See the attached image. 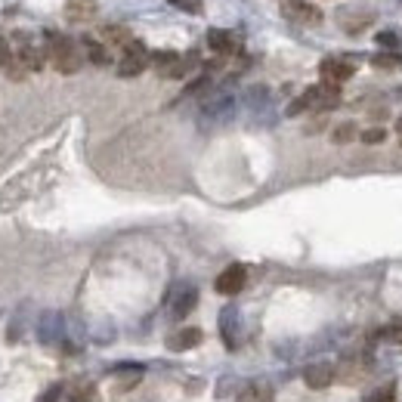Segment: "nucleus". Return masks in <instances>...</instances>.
Returning <instances> with one entry per match:
<instances>
[{
	"label": "nucleus",
	"instance_id": "nucleus-1",
	"mask_svg": "<svg viewBox=\"0 0 402 402\" xmlns=\"http://www.w3.org/2000/svg\"><path fill=\"white\" fill-rule=\"evenodd\" d=\"M47 59L56 66V71L62 75H75L77 68L84 66V56L77 44L66 34H56V31H47Z\"/></svg>",
	"mask_w": 402,
	"mask_h": 402
},
{
	"label": "nucleus",
	"instance_id": "nucleus-18",
	"mask_svg": "<svg viewBox=\"0 0 402 402\" xmlns=\"http://www.w3.org/2000/svg\"><path fill=\"white\" fill-rule=\"evenodd\" d=\"M371 66L380 71H396V68H402V56L399 53H378V56H371Z\"/></svg>",
	"mask_w": 402,
	"mask_h": 402
},
{
	"label": "nucleus",
	"instance_id": "nucleus-2",
	"mask_svg": "<svg viewBox=\"0 0 402 402\" xmlns=\"http://www.w3.org/2000/svg\"><path fill=\"white\" fill-rule=\"evenodd\" d=\"M337 103H341V87H334V84H315V87H310L304 96H297L288 105V114L294 118V114H300V112H306V109L328 112V109H334Z\"/></svg>",
	"mask_w": 402,
	"mask_h": 402
},
{
	"label": "nucleus",
	"instance_id": "nucleus-6",
	"mask_svg": "<svg viewBox=\"0 0 402 402\" xmlns=\"http://www.w3.org/2000/svg\"><path fill=\"white\" fill-rule=\"evenodd\" d=\"M334 375H337L334 365H332V362H325V359H319V362L306 365V371H304V384L310 387V390H328V387L334 384Z\"/></svg>",
	"mask_w": 402,
	"mask_h": 402
},
{
	"label": "nucleus",
	"instance_id": "nucleus-11",
	"mask_svg": "<svg viewBox=\"0 0 402 402\" xmlns=\"http://www.w3.org/2000/svg\"><path fill=\"white\" fill-rule=\"evenodd\" d=\"M93 16H96V0H68L66 3L68 22H87Z\"/></svg>",
	"mask_w": 402,
	"mask_h": 402
},
{
	"label": "nucleus",
	"instance_id": "nucleus-15",
	"mask_svg": "<svg viewBox=\"0 0 402 402\" xmlns=\"http://www.w3.org/2000/svg\"><path fill=\"white\" fill-rule=\"evenodd\" d=\"M81 47L93 66H109V50H105V44H99L96 38H81Z\"/></svg>",
	"mask_w": 402,
	"mask_h": 402
},
{
	"label": "nucleus",
	"instance_id": "nucleus-7",
	"mask_svg": "<svg viewBox=\"0 0 402 402\" xmlns=\"http://www.w3.org/2000/svg\"><path fill=\"white\" fill-rule=\"evenodd\" d=\"M245 282H248V269L241 267V263H232V267H226L217 276L214 288H217L220 294H226V297H232V294H239L241 288H245Z\"/></svg>",
	"mask_w": 402,
	"mask_h": 402
},
{
	"label": "nucleus",
	"instance_id": "nucleus-13",
	"mask_svg": "<svg viewBox=\"0 0 402 402\" xmlns=\"http://www.w3.org/2000/svg\"><path fill=\"white\" fill-rule=\"evenodd\" d=\"M269 399H272V387L263 384V380H251L239 393V402H269Z\"/></svg>",
	"mask_w": 402,
	"mask_h": 402
},
{
	"label": "nucleus",
	"instance_id": "nucleus-10",
	"mask_svg": "<svg viewBox=\"0 0 402 402\" xmlns=\"http://www.w3.org/2000/svg\"><path fill=\"white\" fill-rule=\"evenodd\" d=\"M204 341V332L201 328H179L168 337V350H174V353H186V350L198 347V343Z\"/></svg>",
	"mask_w": 402,
	"mask_h": 402
},
{
	"label": "nucleus",
	"instance_id": "nucleus-4",
	"mask_svg": "<svg viewBox=\"0 0 402 402\" xmlns=\"http://www.w3.org/2000/svg\"><path fill=\"white\" fill-rule=\"evenodd\" d=\"M278 10H282L285 19H291V22H297V25H319L322 22V13L315 10L313 3H306V0H282Z\"/></svg>",
	"mask_w": 402,
	"mask_h": 402
},
{
	"label": "nucleus",
	"instance_id": "nucleus-16",
	"mask_svg": "<svg viewBox=\"0 0 402 402\" xmlns=\"http://www.w3.org/2000/svg\"><path fill=\"white\" fill-rule=\"evenodd\" d=\"M365 359H347V362H341V368H337V378L347 380V384H356V380H362V375L368 368H365Z\"/></svg>",
	"mask_w": 402,
	"mask_h": 402
},
{
	"label": "nucleus",
	"instance_id": "nucleus-21",
	"mask_svg": "<svg viewBox=\"0 0 402 402\" xmlns=\"http://www.w3.org/2000/svg\"><path fill=\"white\" fill-rule=\"evenodd\" d=\"M359 140L368 142V146H378V142H384V140H387V131H384V127H368V131L359 133Z\"/></svg>",
	"mask_w": 402,
	"mask_h": 402
},
{
	"label": "nucleus",
	"instance_id": "nucleus-17",
	"mask_svg": "<svg viewBox=\"0 0 402 402\" xmlns=\"http://www.w3.org/2000/svg\"><path fill=\"white\" fill-rule=\"evenodd\" d=\"M235 322H239V313H235L232 306H226L223 315H220V328H223V341L229 350L235 347Z\"/></svg>",
	"mask_w": 402,
	"mask_h": 402
},
{
	"label": "nucleus",
	"instance_id": "nucleus-14",
	"mask_svg": "<svg viewBox=\"0 0 402 402\" xmlns=\"http://www.w3.org/2000/svg\"><path fill=\"white\" fill-rule=\"evenodd\" d=\"M99 38H103L105 47H121V50H124L133 40V34L127 31L124 25H105L103 31H99Z\"/></svg>",
	"mask_w": 402,
	"mask_h": 402
},
{
	"label": "nucleus",
	"instance_id": "nucleus-19",
	"mask_svg": "<svg viewBox=\"0 0 402 402\" xmlns=\"http://www.w3.org/2000/svg\"><path fill=\"white\" fill-rule=\"evenodd\" d=\"M93 399V387H62L59 402H90Z\"/></svg>",
	"mask_w": 402,
	"mask_h": 402
},
{
	"label": "nucleus",
	"instance_id": "nucleus-26",
	"mask_svg": "<svg viewBox=\"0 0 402 402\" xmlns=\"http://www.w3.org/2000/svg\"><path fill=\"white\" fill-rule=\"evenodd\" d=\"M396 133H399V142H402V118L396 121Z\"/></svg>",
	"mask_w": 402,
	"mask_h": 402
},
{
	"label": "nucleus",
	"instance_id": "nucleus-5",
	"mask_svg": "<svg viewBox=\"0 0 402 402\" xmlns=\"http://www.w3.org/2000/svg\"><path fill=\"white\" fill-rule=\"evenodd\" d=\"M319 75H322V84H334V87H341L343 81H350V77L356 75V66H353L350 59H337V56H328V59H322Z\"/></svg>",
	"mask_w": 402,
	"mask_h": 402
},
{
	"label": "nucleus",
	"instance_id": "nucleus-24",
	"mask_svg": "<svg viewBox=\"0 0 402 402\" xmlns=\"http://www.w3.org/2000/svg\"><path fill=\"white\" fill-rule=\"evenodd\" d=\"M378 337L380 341H390V343H402V325H387Z\"/></svg>",
	"mask_w": 402,
	"mask_h": 402
},
{
	"label": "nucleus",
	"instance_id": "nucleus-12",
	"mask_svg": "<svg viewBox=\"0 0 402 402\" xmlns=\"http://www.w3.org/2000/svg\"><path fill=\"white\" fill-rule=\"evenodd\" d=\"M195 304H198V291L186 285V288L177 294V300H174V310H170V315H174V319H183V315H189L192 310H195Z\"/></svg>",
	"mask_w": 402,
	"mask_h": 402
},
{
	"label": "nucleus",
	"instance_id": "nucleus-23",
	"mask_svg": "<svg viewBox=\"0 0 402 402\" xmlns=\"http://www.w3.org/2000/svg\"><path fill=\"white\" fill-rule=\"evenodd\" d=\"M170 3H174L177 10L189 13V16H201V10H204V3H201V0H170Z\"/></svg>",
	"mask_w": 402,
	"mask_h": 402
},
{
	"label": "nucleus",
	"instance_id": "nucleus-8",
	"mask_svg": "<svg viewBox=\"0 0 402 402\" xmlns=\"http://www.w3.org/2000/svg\"><path fill=\"white\" fill-rule=\"evenodd\" d=\"M16 40H19V53H16V59L25 66V71H40V68H44V59H47L44 50L34 44V40L28 38V34H19Z\"/></svg>",
	"mask_w": 402,
	"mask_h": 402
},
{
	"label": "nucleus",
	"instance_id": "nucleus-20",
	"mask_svg": "<svg viewBox=\"0 0 402 402\" xmlns=\"http://www.w3.org/2000/svg\"><path fill=\"white\" fill-rule=\"evenodd\" d=\"M356 136H359V127L353 124V121H343V124H337V127H334L332 140H334V142H341V146H343V142H353Z\"/></svg>",
	"mask_w": 402,
	"mask_h": 402
},
{
	"label": "nucleus",
	"instance_id": "nucleus-9",
	"mask_svg": "<svg viewBox=\"0 0 402 402\" xmlns=\"http://www.w3.org/2000/svg\"><path fill=\"white\" fill-rule=\"evenodd\" d=\"M207 47L220 56H232V53H239L241 44L232 31H226V28H211V31H207Z\"/></svg>",
	"mask_w": 402,
	"mask_h": 402
},
{
	"label": "nucleus",
	"instance_id": "nucleus-22",
	"mask_svg": "<svg viewBox=\"0 0 402 402\" xmlns=\"http://www.w3.org/2000/svg\"><path fill=\"white\" fill-rule=\"evenodd\" d=\"M396 399V387L387 384V387H378L375 393H368V402H393Z\"/></svg>",
	"mask_w": 402,
	"mask_h": 402
},
{
	"label": "nucleus",
	"instance_id": "nucleus-3",
	"mask_svg": "<svg viewBox=\"0 0 402 402\" xmlns=\"http://www.w3.org/2000/svg\"><path fill=\"white\" fill-rule=\"evenodd\" d=\"M149 66H152V53L146 50V44L142 40H131L124 50H121V59H118V75L121 77H136L142 75Z\"/></svg>",
	"mask_w": 402,
	"mask_h": 402
},
{
	"label": "nucleus",
	"instance_id": "nucleus-25",
	"mask_svg": "<svg viewBox=\"0 0 402 402\" xmlns=\"http://www.w3.org/2000/svg\"><path fill=\"white\" fill-rule=\"evenodd\" d=\"M375 40H378L380 47H399V38H396V31H380Z\"/></svg>",
	"mask_w": 402,
	"mask_h": 402
}]
</instances>
